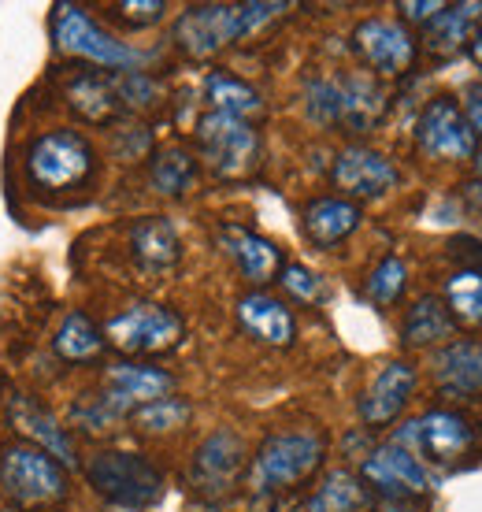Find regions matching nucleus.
Here are the masks:
<instances>
[{
	"instance_id": "f257e3e1",
	"label": "nucleus",
	"mask_w": 482,
	"mask_h": 512,
	"mask_svg": "<svg viewBox=\"0 0 482 512\" xmlns=\"http://www.w3.org/2000/svg\"><path fill=\"white\" fill-rule=\"evenodd\" d=\"M279 12H286V4H193L178 15L175 45L190 60H212Z\"/></svg>"
},
{
	"instance_id": "f03ea898",
	"label": "nucleus",
	"mask_w": 482,
	"mask_h": 512,
	"mask_svg": "<svg viewBox=\"0 0 482 512\" xmlns=\"http://www.w3.org/2000/svg\"><path fill=\"white\" fill-rule=\"evenodd\" d=\"M67 472L52 453L30 446V442H8L0 446V498H8L19 509H45L67 498Z\"/></svg>"
},
{
	"instance_id": "7ed1b4c3",
	"label": "nucleus",
	"mask_w": 482,
	"mask_h": 512,
	"mask_svg": "<svg viewBox=\"0 0 482 512\" xmlns=\"http://www.w3.org/2000/svg\"><path fill=\"white\" fill-rule=\"evenodd\" d=\"M327 457V442L316 431H282V435L264 438L256 449L253 468H249V487L256 494H279L297 483H305L319 472Z\"/></svg>"
},
{
	"instance_id": "20e7f679",
	"label": "nucleus",
	"mask_w": 482,
	"mask_h": 512,
	"mask_svg": "<svg viewBox=\"0 0 482 512\" xmlns=\"http://www.w3.org/2000/svg\"><path fill=\"white\" fill-rule=\"evenodd\" d=\"M89 487L119 509H149L164 498V472L141 453L101 449L86 461Z\"/></svg>"
},
{
	"instance_id": "39448f33",
	"label": "nucleus",
	"mask_w": 482,
	"mask_h": 512,
	"mask_svg": "<svg viewBox=\"0 0 482 512\" xmlns=\"http://www.w3.org/2000/svg\"><path fill=\"white\" fill-rule=\"evenodd\" d=\"M93 167V145L78 130H49L26 149V175L38 190H75L93 175Z\"/></svg>"
},
{
	"instance_id": "423d86ee",
	"label": "nucleus",
	"mask_w": 482,
	"mask_h": 512,
	"mask_svg": "<svg viewBox=\"0 0 482 512\" xmlns=\"http://www.w3.org/2000/svg\"><path fill=\"white\" fill-rule=\"evenodd\" d=\"M193 138H197V153H201L204 167L219 179H245L260 160V134L245 119L208 112L197 119Z\"/></svg>"
},
{
	"instance_id": "0eeeda50",
	"label": "nucleus",
	"mask_w": 482,
	"mask_h": 512,
	"mask_svg": "<svg viewBox=\"0 0 482 512\" xmlns=\"http://www.w3.org/2000/svg\"><path fill=\"white\" fill-rule=\"evenodd\" d=\"M182 316L175 308L156 305V301H138V305L123 308L119 316L108 320L104 327V342L119 349L123 357H156L167 353L182 342Z\"/></svg>"
},
{
	"instance_id": "6e6552de",
	"label": "nucleus",
	"mask_w": 482,
	"mask_h": 512,
	"mask_svg": "<svg viewBox=\"0 0 482 512\" xmlns=\"http://www.w3.org/2000/svg\"><path fill=\"white\" fill-rule=\"evenodd\" d=\"M52 38H56V49L60 52L78 56V60H89V64L97 67H108V71H130V67L141 64L138 49L115 41L78 4H56L52 8Z\"/></svg>"
},
{
	"instance_id": "1a4fd4ad",
	"label": "nucleus",
	"mask_w": 482,
	"mask_h": 512,
	"mask_svg": "<svg viewBox=\"0 0 482 512\" xmlns=\"http://www.w3.org/2000/svg\"><path fill=\"white\" fill-rule=\"evenodd\" d=\"M360 479L379 498H427L434 490V475L416 457V449H405L397 442L371 449L360 464Z\"/></svg>"
},
{
	"instance_id": "9d476101",
	"label": "nucleus",
	"mask_w": 482,
	"mask_h": 512,
	"mask_svg": "<svg viewBox=\"0 0 482 512\" xmlns=\"http://www.w3.org/2000/svg\"><path fill=\"white\" fill-rule=\"evenodd\" d=\"M416 141L431 160H468L479 153V138H475L464 108L449 97H434L423 108L416 123Z\"/></svg>"
},
{
	"instance_id": "9b49d317",
	"label": "nucleus",
	"mask_w": 482,
	"mask_h": 512,
	"mask_svg": "<svg viewBox=\"0 0 482 512\" xmlns=\"http://www.w3.org/2000/svg\"><path fill=\"white\" fill-rule=\"evenodd\" d=\"M249 464V453H245V442H241L234 431H212L204 438L197 453H193L190 464V487L204 498H223L238 487L241 472Z\"/></svg>"
},
{
	"instance_id": "f8f14e48",
	"label": "nucleus",
	"mask_w": 482,
	"mask_h": 512,
	"mask_svg": "<svg viewBox=\"0 0 482 512\" xmlns=\"http://www.w3.org/2000/svg\"><path fill=\"white\" fill-rule=\"evenodd\" d=\"M397 446L412 449L416 446L419 453H427V461L442 464H457L468 457L471 442H475V431H471V423L453 409H434L427 416H419L416 423H408V431L394 438Z\"/></svg>"
},
{
	"instance_id": "ddd939ff",
	"label": "nucleus",
	"mask_w": 482,
	"mask_h": 512,
	"mask_svg": "<svg viewBox=\"0 0 482 512\" xmlns=\"http://www.w3.org/2000/svg\"><path fill=\"white\" fill-rule=\"evenodd\" d=\"M353 49L375 75L397 78L416 64V38L397 19H364L353 30Z\"/></svg>"
},
{
	"instance_id": "4468645a",
	"label": "nucleus",
	"mask_w": 482,
	"mask_h": 512,
	"mask_svg": "<svg viewBox=\"0 0 482 512\" xmlns=\"http://www.w3.org/2000/svg\"><path fill=\"white\" fill-rule=\"evenodd\" d=\"M330 179L345 193V201L353 197L356 205V201H371V197H382L386 190H394L397 167L382 153L368 149V145H349V149H342V153L334 156Z\"/></svg>"
},
{
	"instance_id": "2eb2a0df",
	"label": "nucleus",
	"mask_w": 482,
	"mask_h": 512,
	"mask_svg": "<svg viewBox=\"0 0 482 512\" xmlns=\"http://www.w3.org/2000/svg\"><path fill=\"white\" fill-rule=\"evenodd\" d=\"M416 390V364L412 360H390L371 386L360 394V420L368 427H386L401 416L408 397Z\"/></svg>"
},
{
	"instance_id": "dca6fc26",
	"label": "nucleus",
	"mask_w": 482,
	"mask_h": 512,
	"mask_svg": "<svg viewBox=\"0 0 482 512\" xmlns=\"http://www.w3.org/2000/svg\"><path fill=\"white\" fill-rule=\"evenodd\" d=\"M175 390V379L164 372V368H153V364H134V360H123V364H112L108 375H104V394L112 397L119 409L134 412L145 409L153 401H164Z\"/></svg>"
},
{
	"instance_id": "f3484780",
	"label": "nucleus",
	"mask_w": 482,
	"mask_h": 512,
	"mask_svg": "<svg viewBox=\"0 0 482 512\" xmlns=\"http://www.w3.org/2000/svg\"><path fill=\"white\" fill-rule=\"evenodd\" d=\"M238 323L241 331L256 338L260 346H290L293 338H297V320H293V312L282 305L279 297L271 294H245L238 301Z\"/></svg>"
},
{
	"instance_id": "a211bd4d",
	"label": "nucleus",
	"mask_w": 482,
	"mask_h": 512,
	"mask_svg": "<svg viewBox=\"0 0 482 512\" xmlns=\"http://www.w3.org/2000/svg\"><path fill=\"white\" fill-rule=\"evenodd\" d=\"M219 245L253 286H267V282L279 279L282 253L256 231H245V227H234V223L219 227Z\"/></svg>"
},
{
	"instance_id": "6ab92c4d",
	"label": "nucleus",
	"mask_w": 482,
	"mask_h": 512,
	"mask_svg": "<svg viewBox=\"0 0 482 512\" xmlns=\"http://www.w3.org/2000/svg\"><path fill=\"white\" fill-rule=\"evenodd\" d=\"M386 112V90L375 75L338 78V127L349 134H368Z\"/></svg>"
},
{
	"instance_id": "aec40b11",
	"label": "nucleus",
	"mask_w": 482,
	"mask_h": 512,
	"mask_svg": "<svg viewBox=\"0 0 482 512\" xmlns=\"http://www.w3.org/2000/svg\"><path fill=\"white\" fill-rule=\"evenodd\" d=\"M434 383L445 394L471 397L482 394V346L479 342H453L434 357Z\"/></svg>"
},
{
	"instance_id": "412c9836",
	"label": "nucleus",
	"mask_w": 482,
	"mask_h": 512,
	"mask_svg": "<svg viewBox=\"0 0 482 512\" xmlns=\"http://www.w3.org/2000/svg\"><path fill=\"white\" fill-rule=\"evenodd\" d=\"M130 249L145 271H171L182 256V242H178L175 227L164 216H145L130 227Z\"/></svg>"
},
{
	"instance_id": "4be33fe9",
	"label": "nucleus",
	"mask_w": 482,
	"mask_h": 512,
	"mask_svg": "<svg viewBox=\"0 0 482 512\" xmlns=\"http://www.w3.org/2000/svg\"><path fill=\"white\" fill-rule=\"evenodd\" d=\"M356 227H360V208L345 197H316L305 208V234L308 242L319 245V249L345 242Z\"/></svg>"
},
{
	"instance_id": "5701e85b",
	"label": "nucleus",
	"mask_w": 482,
	"mask_h": 512,
	"mask_svg": "<svg viewBox=\"0 0 482 512\" xmlns=\"http://www.w3.org/2000/svg\"><path fill=\"white\" fill-rule=\"evenodd\" d=\"M482 19V4H445L431 23L423 26V45L434 56H453L475 38V23Z\"/></svg>"
},
{
	"instance_id": "b1692460",
	"label": "nucleus",
	"mask_w": 482,
	"mask_h": 512,
	"mask_svg": "<svg viewBox=\"0 0 482 512\" xmlns=\"http://www.w3.org/2000/svg\"><path fill=\"white\" fill-rule=\"evenodd\" d=\"M305 512H371V490L360 479V472L330 468L312 490Z\"/></svg>"
},
{
	"instance_id": "393cba45",
	"label": "nucleus",
	"mask_w": 482,
	"mask_h": 512,
	"mask_svg": "<svg viewBox=\"0 0 482 512\" xmlns=\"http://www.w3.org/2000/svg\"><path fill=\"white\" fill-rule=\"evenodd\" d=\"M67 104L75 108L86 123H112L123 112V101L115 93V78L101 71H82V75L67 86Z\"/></svg>"
},
{
	"instance_id": "a878e982",
	"label": "nucleus",
	"mask_w": 482,
	"mask_h": 512,
	"mask_svg": "<svg viewBox=\"0 0 482 512\" xmlns=\"http://www.w3.org/2000/svg\"><path fill=\"white\" fill-rule=\"evenodd\" d=\"M457 331V323L449 316V308H445L442 297H419L416 305L408 308L405 316V327H401V342L412 349H427V346H442L449 342Z\"/></svg>"
},
{
	"instance_id": "bb28decb",
	"label": "nucleus",
	"mask_w": 482,
	"mask_h": 512,
	"mask_svg": "<svg viewBox=\"0 0 482 512\" xmlns=\"http://www.w3.org/2000/svg\"><path fill=\"white\" fill-rule=\"evenodd\" d=\"M204 97L212 104V112L245 119V123H253V119L264 112V97H260L245 78L230 75V71H212L208 82H204Z\"/></svg>"
},
{
	"instance_id": "cd10ccee",
	"label": "nucleus",
	"mask_w": 482,
	"mask_h": 512,
	"mask_svg": "<svg viewBox=\"0 0 482 512\" xmlns=\"http://www.w3.org/2000/svg\"><path fill=\"white\" fill-rule=\"evenodd\" d=\"M12 423L23 431L30 442H38V449H45V453H52L56 461H75V446H71V438H67V431L60 427V423L52 420L49 412L38 409V405H30V401H15L12 409Z\"/></svg>"
},
{
	"instance_id": "c85d7f7f",
	"label": "nucleus",
	"mask_w": 482,
	"mask_h": 512,
	"mask_svg": "<svg viewBox=\"0 0 482 512\" xmlns=\"http://www.w3.org/2000/svg\"><path fill=\"white\" fill-rule=\"evenodd\" d=\"M197 182V156L182 145H164L149 160V186L164 197H182Z\"/></svg>"
},
{
	"instance_id": "c756f323",
	"label": "nucleus",
	"mask_w": 482,
	"mask_h": 512,
	"mask_svg": "<svg viewBox=\"0 0 482 512\" xmlns=\"http://www.w3.org/2000/svg\"><path fill=\"white\" fill-rule=\"evenodd\" d=\"M52 346H56V353H60L64 360L82 364V360L101 357V349L108 346V342H104V331L89 320L86 312H71V316H64V323H60V331H56V338H52Z\"/></svg>"
},
{
	"instance_id": "7c9ffc66",
	"label": "nucleus",
	"mask_w": 482,
	"mask_h": 512,
	"mask_svg": "<svg viewBox=\"0 0 482 512\" xmlns=\"http://www.w3.org/2000/svg\"><path fill=\"white\" fill-rule=\"evenodd\" d=\"M445 308L457 327L468 331H482V271L464 268L453 279L445 282Z\"/></svg>"
},
{
	"instance_id": "2f4dec72",
	"label": "nucleus",
	"mask_w": 482,
	"mask_h": 512,
	"mask_svg": "<svg viewBox=\"0 0 482 512\" xmlns=\"http://www.w3.org/2000/svg\"><path fill=\"white\" fill-rule=\"evenodd\" d=\"M193 416V409L182 401V397H164V401H153L145 409L130 412V423L141 435H171L178 427H186Z\"/></svg>"
},
{
	"instance_id": "473e14b6",
	"label": "nucleus",
	"mask_w": 482,
	"mask_h": 512,
	"mask_svg": "<svg viewBox=\"0 0 482 512\" xmlns=\"http://www.w3.org/2000/svg\"><path fill=\"white\" fill-rule=\"evenodd\" d=\"M405 279H408L405 260H397V256H386L379 268L368 275V282H364V297H368L371 305L390 308L397 297L405 294Z\"/></svg>"
},
{
	"instance_id": "72a5a7b5",
	"label": "nucleus",
	"mask_w": 482,
	"mask_h": 512,
	"mask_svg": "<svg viewBox=\"0 0 482 512\" xmlns=\"http://www.w3.org/2000/svg\"><path fill=\"white\" fill-rule=\"evenodd\" d=\"M115 78V93H119V101L123 108H149L156 104L160 97V86H156L149 75H141V71H119Z\"/></svg>"
},
{
	"instance_id": "f704fd0d",
	"label": "nucleus",
	"mask_w": 482,
	"mask_h": 512,
	"mask_svg": "<svg viewBox=\"0 0 482 512\" xmlns=\"http://www.w3.org/2000/svg\"><path fill=\"white\" fill-rule=\"evenodd\" d=\"M279 282H282V290H286L293 301L316 305L319 297H323V279H319L312 268H305V264H282Z\"/></svg>"
},
{
	"instance_id": "c9c22d12",
	"label": "nucleus",
	"mask_w": 482,
	"mask_h": 512,
	"mask_svg": "<svg viewBox=\"0 0 482 512\" xmlns=\"http://www.w3.org/2000/svg\"><path fill=\"white\" fill-rule=\"evenodd\" d=\"M164 12V0H123V4H115V15L130 26H153L164 19Z\"/></svg>"
},
{
	"instance_id": "e433bc0d",
	"label": "nucleus",
	"mask_w": 482,
	"mask_h": 512,
	"mask_svg": "<svg viewBox=\"0 0 482 512\" xmlns=\"http://www.w3.org/2000/svg\"><path fill=\"white\" fill-rule=\"evenodd\" d=\"M442 8H445L442 0H412V4H397V12L405 15V23H419V26L431 23Z\"/></svg>"
},
{
	"instance_id": "4c0bfd02",
	"label": "nucleus",
	"mask_w": 482,
	"mask_h": 512,
	"mask_svg": "<svg viewBox=\"0 0 482 512\" xmlns=\"http://www.w3.org/2000/svg\"><path fill=\"white\" fill-rule=\"evenodd\" d=\"M371 512H427L423 498H379L371 501Z\"/></svg>"
},
{
	"instance_id": "58836bf2",
	"label": "nucleus",
	"mask_w": 482,
	"mask_h": 512,
	"mask_svg": "<svg viewBox=\"0 0 482 512\" xmlns=\"http://www.w3.org/2000/svg\"><path fill=\"white\" fill-rule=\"evenodd\" d=\"M464 116H468L475 138H482V86H475V90L468 93V108H464Z\"/></svg>"
},
{
	"instance_id": "ea45409f",
	"label": "nucleus",
	"mask_w": 482,
	"mask_h": 512,
	"mask_svg": "<svg viewBox=\"0 0 482 512\" xmlns=\"http://www.w3.org/2000/svg\"><path fill=\"white\" fill-rule=\"evenodd\" d=\"M471 60L482 67V26L475 30V38H471Z\"/></svg>"
},
{
	"instance_id": "a19ab883",
	"label": "nucleus",
	"mask_w": 482,
	"mask_h": 512,
	"mask_svg": "<svg viewBox=\"0 0 482 512\" xmlns=\"http://www.w3.org/2000/svg\"><path fill=\"white\" fill-rule=\"evenodd\" d=\"M475 167H479V175H482V153H475Z\"/></svg>"
},
{
	"instance_id": "79ce46f5",
	"label": "nucleus",
	"mask_w": 482,
	"mask_h": 512,
	"mask_svg": "<svg viewBox=\"0 0 482 512\" xmlns=\"http://www.w3.org/2000/svg\"><path fill=\"white\" fill-rule=\"evenodd\" d=\"M475 201H479V205H482V193H475Z\"/></svg>"
}]
</instances>
